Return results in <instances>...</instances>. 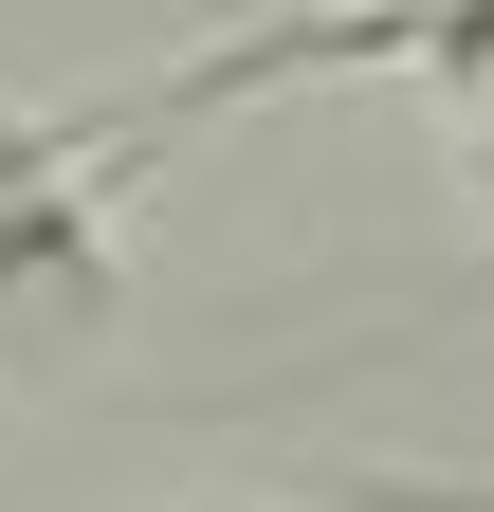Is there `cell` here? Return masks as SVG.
Listing matches in <instances>:
<instances>
[{"label":"cell","instance_id":"cell-2","mask_svg":"<svg viewBox=\"0 0 494 512\" xmlns=\"http://www.w3.org/2000/svg\"><path fill=\"white\" fill-rule=\"evenodd\" d=\"M476 202H494V92H476Z\"/></svg>","mask_w":494,"mask_h":512},{"label":"cell","instance_id":"cell-1","mask_svg":"<svg viewBox=\"0 0 494 512\" xmlns=\"http://www.w3.org/2000/svg\"><path fill=\"white\" fill-rule=\"evenodd\" d=\"M275 74H421V92H494V0H312V19H257V37L183 55L147 128L238 110V92H275Z\"/></svg>","mask_w":494,"mask_h":512}]
</instances>
